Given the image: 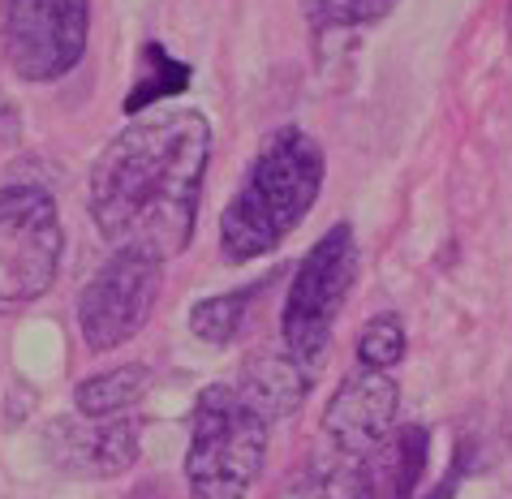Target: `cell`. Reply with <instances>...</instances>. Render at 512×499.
<instances>
[{"instance_id":"obj_16","label":"cell","mask_w":512,"mask_h":499,"mask_svg":"<svg viewBox=\"0 0 512 499\" xmlns=\"http://www.w3.org/2000/svg\"><path fill=\"white\" fill-rule=\"evenodd\" d=\"M293 499H349V487H345V482H327V478H319V482H306V487L297 491Z\"/></svg>"},{"instance_id":"obj_7","label":"cell","mask_w":512,"mask_h":499,"mask_svg":"<svg viewBox=\"0 0 512 499\" xmlns=\"http://www.w3.org/2000/svg\"><path fill=\"white\" fill-rule=\"evenodd\" d=\"M164 263L134 250H117L99 272L82 284L78 297V332L91 353H108L142 332L160 297Z\"/></svg>"},{"instance_id":"obj_17","label":"cell","mask_w":512,"mask_h":499,"mask_svg":"<svg viewBox=\"0 0 512 499\" xmlns=\"http://www.w3.org/2000/svg\"><path fill=\"white\" fill-rule=\"evenodd\" d=\"M457 478H461V465H452V469H448V478H444V487L431 491L426 499H452V495H457Z\"/></svg>"},{"instance_id":"obj_4","label":"cell","mask_w":512,"mask_h":499,"mask_svg":"<svg viewBox=\"0 0 512 499\" xmlns=\"http://www.w3.org/2000/svg\"><path fill=\"white\" fill-rule=\"evenodd\" d=\"M353 280H358V237H353L349 224H336L297 263L289 297H284V315H280L284 353L297 358L306 370H319V362L327 358L332 327L340 319V310H345Z\"/></svg>"},{"instance_id":"obj_19","label":"cell","mask_w":512,"mask_h":499,"mask_svg":"<svg viewBox=\"0 0 512 499\" xmlns=\"http://www.w3.org/2000/svg\"><path fill=\"white\" fill-rule=\"evenodd\" d=\"M508 22H512V0H508Z\"/></svg>"},{"instance_id":"obj_6","label":"cell","mask_w":512,"mask_h":499,"mask_svg":"<svg viewBox=\"0 0 512 499\" xmlns=\"http://www.w3.org/2000/svg\"><path fill=\"white\" fill-rule=\"evenodd\" d=\"M91 0H0V44L22 82H56L78 69Z\"/></svg>"},{"instance_id":"obj_2","label":"cell","mask_w":512,"mask_h":499,"mask_svg":"<svg viewBox=\"0 0 512 499\" xmlns=\"http://www.w3.org/2000/svg\"><path fill=\"white\" fill-rule=\"evenodd\" d=\"M323 147L306 130L284 125L254 155L246 181L220 216V246L233 263L280 250L310 216L323 190Z\"/></svg>"},{"instance_id":"obj_3","label":"cell","mask_w":512,"mask_h":499,"mask_svg":"<svg viewBox=\"0 0 512 499\" xmlns=\"http://www.w3.org/2000/svg\"><path fill=\"white\" fill-rule=\"evenodd\" d=\"M267 456V422L229 383L198 392L186 448L190 499H246Z\"/></svg>"},{"instance_id":"obj_13","label":"cell","mask_w":512,"mask_h":499,"mask_svg":"<svg viewBox=\"0 0 512 499\" xmlns=\"http://www.w3.org/2000/svg\"><path fill=\"white\" fill-rule=\"evenodd\" d=\"M250 297H254V289H237V293H216V297H207V302H198L190 310L194 336H203L207 345H229V340H237L241 327H246V315H250Z\"/></svg>"},{"instance_id":"obj_14","label":"cell","mask_w":512,"mask_h":499,"mask_svg":"<svg viewBox=\"0 0 512 499\" xmlns=\"http://www.w3.org/2000/svg\"><path fill=\"white\" fill-rule=\"evenodd\" d=\"M302 9L315 31H358L388 18L396 0H302Z\"/></svg>"},{"instance_id":"obj_5","label":"cell","mask_w":512,"mask_h":499,"mask_svg":"<svg viewBox=\"0 0 512 499\" xmlns=\"http://www.w3.org/2000/svg\"><path fill=\"white\" fill-rule=\"evenodd\" d=\"M65 250L56 198L39 185L0 190V306H31L56 280Z\"/></svg>"},{"instance_id":"obj_18","label":"cell","mask_w":512,"mask_h":499,"mask_svg":"<svg viewBox=\"0 0 512 499\" xmlns=\"http://www.w3.org/2000/svg\"><path fill=\"white\" fill-rule=\"evenodd\" d=\"M504 422H508V444H512V383H508V405H504Z\"/></svg>"},{"instance_id":"obj_9","label":"cell","mask_w":512,"mask_h":499,"mask_svg":"<svg viewBox=\"0 0 512 499\" xmlns=\"http://www.w3.org/2000/svg\"><path fill=\"white\" fill-rule=\"evenodd\" d=\"M48 448L56 465L74 478H117L138 461V422L125 418H65L48 431Z\"/></svg>"},{"instance_id":"obj_10","label":"cell","mask_w":512,"mask_h":499,"mask_svg":"<svg viewBox=\"0 0 512 499\" xmlns=\"http://www.w3.org/2000/svg\"><path fill=\"white\" fill-rule=\"evenodd\" d=\"M310 379H315V370H306L289 353H259V358L246 362V375H241L237 392L263 422H272L306 401Z\"/></svg>"},{"instance_id":"obj_1","label":"cell","mask_w":512,"mask_h":499,"mask_svg":"<svg viewBox=\"0 0 512 499\" xmlns=\"http://www.w3.org/2000/svg\"><path fill=\"white\" fill-rule=\"evenodd\" d=\"M211 125L198 108H160L108 142L91 164L87 207L112 250L177 259L198 224Z\"/></svg>"},{"instance_id":"obj_11","label":"cell","mask_w":512,"mask_h":499,"mask_svg":"<svg viewBox=\"0 0 512 499\" xmlns=\"http://www.w3.org/2000/svg\"><path fill=\"white\" fill-rule=\"evenodd\" d=\"M151 388V370L142 362L130 366H112L104 375H91L74 388V405L82 418H95V422H108V418H121L130 405H138Z\"/></svg>"},{"instance_id":"obj_15","label":"cell","mask_w":512,"mask_h":499,"mask_svg":"<svg viewBox=\"0 0 512 499\" xmlns=\"http://www.w3.org/2000/svg\"><path fill=\"white\" fill-rule=\"evenodd\" d=\"M405 358V323L396 315H375L358 336V362L366 370H392Z\"/></svg>"},{"instance_id":"obj_12","label":"cell","mask_w":512,"mask_h":499,"mask_svg":"<svg viewBox=\"0 0 512 499\" xmlns=\"http://www.w3.org/2000/svg\"><path fill=\"white\" fill-rule=\"evenodd\" d=\"M190 65H181L173 52L160 48V44H142V56H138V78H134V87L130 95H125V112H138L142 108H151V104H160V99L168 95H181L190 87Z\"/></svg>"},{"instance_id":"obj_8","label":"cell","mask_w":512,"mask_h":499,"mask_svg":"<svg viewBox=\"0 0 512 499\" xmlns=\"http://www.w3.org/2000/svg\"><path fill=\"white\" fill-rule=\"evenodd\" d=\"M396 405H401V392H396L388 370H353L323 413L327 444L349 461L371 456L396 431Z\"/></svg>"}]
</instances>
